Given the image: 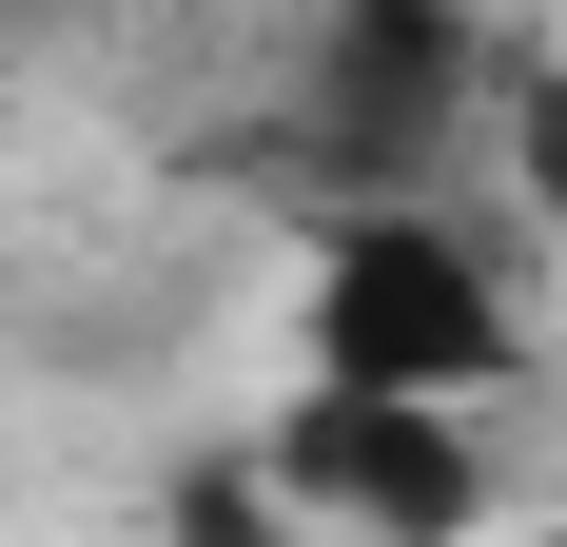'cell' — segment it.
<instances>
[{
    "mask_svg": "<svg viewBox=\"0 0 567 547\" xmlns=\"http://www.w3.org/2000/svg\"><path fill=\"white\" fill-rule=\"evenodd\" d=\"M509 157H528V196L567 216V20H548V59L509 79Z\"/></svg>",
    "mask_w": 567,
    "mask_h": 547,
    "instance_id": "3",
    "label": "cell"
},
{
    "mask_svg": "<svg viewBox=\"0 0 567 547\" xmlns=\"http://www.w3.org/2000/svg\"><path fill=\"white\" fill-rule=\"evenodd\" d=\"M235 469L275 489L293 547H489L509 528V431L489 411H431V391H313L293 372Z\"/></svg>",
    "mask_w": 567,
    "mask_h": 547,
    "instance_id": "2",
    "label": "cell"
},
{
    "mask_svg": "<svg viewBox=\"0 0 567 547\" xmlns=\"http://www.w3.org/2000/svg\"><path fill=\"white\" fill-rule=\"evenodd\" d=\"M489 547H567V528H548V508H509V528H489Z\"/></svg>",
    "mask_w": 567,
    "mask_h": 547,
    "instance_id": "4",
    "label": "cell"
},
{
    "mask_svg": "<svg viewBox=\"0 0 567 547\" xmlns=\"http://www.w3.org/2000/svg\"><path fill=\"white\" fill-rule=\"evenodd\" d=\"M293 372L313 391H431V411H509L528 391V274L451 196H313L293 235Z\"/></svg>",
    "mask_w": 567,
    "mask_h": 547,
    "instance_id": "1",
    "label": "cell"
}]
</instances>
